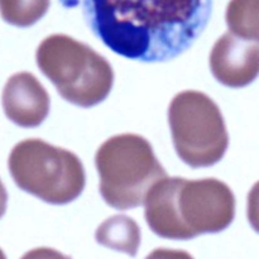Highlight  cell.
Masks as SVG:
<instances>
[{
	"mask_svg": "<svg viewBox=\"0 0 259 259\" xmlns=\"http://www.w3.org/2000/svg\"><path fill=\"white\" fill-rule=\"evenodd\" d=\"M210 70L228 88L248 86L259 76V43L225 33L210 53Z\"/></svg>",
	"mask_w": 259,
	"mask_h": 259,
	"instance_id": "52a82bcc",
	"label": "cell"
},
{
	"mask_svg": "<svg viewBox=\"0 0 259 259\" xmlns=\"http://www.w3.org/2000/svg\"><path fill=\"white\" fill-rule=\"evenodd\" d=\"M50 8V0H0V15L9 24L27 28L37 23Z\"/></svg>",
	"mask_w": 259,
	"mask_h": 259,
	"instance_id": "8fae6325",
	"label": "cell"
},
{
	"mask_svg": "<svg viewBox=\"0 0 259 259\" xmlns=\"http://www.w3.org/2000/svg\"><path fill=\"white\" fill-rule=\"evenodd\" d=\"M35 60L58 94L73 105H98L113 88L114 71L105 57L66 34H52L43 39Z\"/></svg>",
	"mask_w": 259,
	"mask_h": 259,
	"instance_id": "3957f363",
	"label": "cell"
},
{
	"mask_svg": "<svg viewBox=\"0 0 259 259\" xmlns=\"http://www.w3.org/2000/svg\"><path fill=\"white\" fill-rule=\"evenodd\" d=\"M247 217L250 227L259 234V181L253 185L248 194Z\"/></svg>",
	"mask_w": 259,
	"mask_h": 259,
	"instance_id": "7c38bea8",
	"label": "cell"
},
{
	"mask_svg": "<svg viewBox=\"0 0 259 259\" xmlns=\"http://www.w3.org/2000/svg\"><path fill=\"white\" fill-rule=\"evenodd\" d=\"M8 166L19 189L48 204H68L85 187V169L80 158L42 139L19 142L10 152Z\"/></svg>",
	"mask_w": 259,
	"mask_h": 259,
	"instance_id": "5b68a950",
	"label": "cell"
},
{
	"mask_svg": "<svg viewBox=\"0 0 259 259\" xmlns=\"http://www.w3.org/2000/svg\"><path fill=\"white\" fill-rule=\"evenodd\" d=\"M95 239L104 247L136 257L141 244V229L132 218L114 215L99 225Z\"/></svg>",
	"mask_w": 259,
	"mask_h": 259,
	"instance_id": "9c48e42d",
	"label": "cell"
},
{
	"mask_svg": "<svg viewBox=\"0 0 259 259\" xmlns=\"http://www.w3.org/2000/svg\"><path fill=\"white\" fill-rule=\"evenodd\" d=\"M7 202H8V194L5 186L3 185L2 180H0V218L5 214L7 210Z\"/></svg>",
	"mask_w": 259,
	"mask_h": 259,
	"instance_id": "9a60e30c",
	"label": "cell"
},
{
	"mask_svg": "<svg viewBox=\"0 0 259 259\" xmlns=\"http://www.w3.org/2000/svg\"><path fill=\"white\" fill-rule=\"evenodd\" d=\"M212 0H83L93 32L113 52L143 62L177 57L207 25Z\"/></svg>",
	"mask_w": 259,
	"mask_h": 259,
	"instance_id": "6da1fadb",
	"label": "cell"
},
{
	"mask_svg": "<svg viewBox=\"0 0 259 259\" xmlns=\"http://www.w3.org/2000/svg\"><path fill=\"white\" fill-rule=\"evenodd\" d=\"M3 108L7 118L14 124L35 128L50 113V95L33 73L18 72L5 83Z\"/></svg>",
	"mask_w": 259,
	"mask_h": 259,
	"instance_id": "ba28073f",
	"label": "cell"
},
{
	"mask_svg": "<svg viewBox=\"0 0 259 259\" xmlns=\"http://www.w3.org/2000/svg\"><path fill=\"white\" fill-rule=\"evenodd\" d=\"M0 259H7V257H5L4 252H3L2 249H0Z\"/></svg>",
	"mask_w": 259,
	"mask_h": 259,
	"instance_id": "2e32d148",
	"label": "cell"
},
{
	"mask_svg": "<svg viewBox=\"0 0 259 259\" xmlns=\"http://www.w3.org/2000/svg\"><path fill=\"white\" fill-rule=\"evenodd\" d=\"M168 123L181 161L192 168L222 161L229 136L219 106L206 94L195 90L177 94L169 104Z\"/></svg>",
	"mask_w": 259,
	"mask_h": 259,
	"instance_id": "8992f818",
	"label": "cell"
},
{
	"mask_svg": "<svg viewBox=\"0 0 259 259\" xmlns=\"http://www.w3.org/2000/svg\"><path fill=\"white\" fill-rule=\"evenodd\" d=\"M146 259H195L190 253L180 249L158 248L149 253Z\"/></svg>",
	"mask_w": 259,
	"mask_h": 259,
	"instance_id": "5bb4252c",
	"label": "cell"
},
{
	"mask_svg": "<svg viewBox=\"0 0 259 259\" xmlns=\"http://www.w3.org/2000/svg\"><path fill=\"white\" fill-rule=\"evenodd\" d=\"M20 259H71V257L62 254L61 252L52 249V248L40 247L29 250Z\"/></svg>",
	"mask_w": 259,
	"mask_h": 259,
	"instance_id": "4fadbf2b",
	"label": "cell"
},
{
	"mask_svg": "<svg viewBox=\"0 0 259 259\" xmlns=\"http://www.w3.org/2000/svg\"><path fill=\"white\" fill-rule=\"evenodd\" d=\"M144 217L152 232L164 239L189 240L220 233L235 217V197L217 179L166 177L144 199Z\"/></svg>",
	"mask_w": 259,
	"mask_h": 259,
	"instance_id": "7a4b0ae2",
	"label": "cell"
},
{
	"mask_svg": "<svg viewBox=\"0 0 259 259\" xmlns=\"http://www.w3.org/2000/svg\"><path fill=\"white\" fill-rule=\"evenodd\" d=\"M95 164L101 196L116 210L143 205L152 186L168 177L151 143L138 134H119L104 142L95 154Z\"/></svg>",
	"mask_w": 259,
	"mask_h": 259,
	"instance_id": "277c9868",
	"label": "cell"
},
{
	"mask_svg": "<svg viewBox=\"0 0 259 259\" xmlns=\"http://www.w3.org/2000/svg\"><path fill=\"white\" fill-rule=\"evenodd\" d=\"M225 19L230 33L259 43V0H230Z\"/></svg>",
	"mask_w": 259,
	"mask_h": 259,
	"instance_id": "30bf717a",
	"label": "cell"
}]
</instances>
